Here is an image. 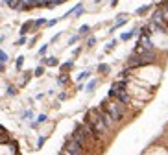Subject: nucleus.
Wrapping results in <instances>:
<instances>
[{"label": "nucleus", "mask_w": 168, "mask_h": 155, "mask_svg": "<svg viewBox=\"0 0 168 155\" xmlns=\"http://www.w3.org/2000/svg\"><path fill=\"white\" fill-rule=\"evenodd\" d=\"M100 111H104V113H107L111 118H113V122L116 124V122H120L124 118V115H126V107L122 105V103H118V102H115V100H111V98H105V100H102V103H100V107H98Z\"/></svg>", "instance_id": "1"}, {"label": "nucleus", "mask_w": 168, "mask_h": 155, "mask_svg": "<svg viewBox=\"0 0 168 155\" xmlns=\"http://www.w3.org/2000/svg\"><path fill=\"white\" fill-rule=\"evenodd\" d=\"M85 124H89V126L96 131V135H98L100 139L109 131L107 126H105V122H104V118H102L100 109H89L87 115H85Z\"/></svg>", "instance_id": "2"}, {"label": "nucleus", "mask_w": 168, "mask_h": 155, "mask_svg": "<svg viewBox=\"0 0 168 155\" xmlns=\"http://www.w3.org/2000/svg\"><path fill=\"white\" fill-rule=\"evenodd\" d=\"M157 59V52L155 50H144L142 54H131L128 59V69H140V66L152 65Z\"/></svg>", "instance_id": "3"}, {"label": "nucleus", "mask_w": 168, "mask_h": 155, "mask_svg": "<svg viewBox=\"0 0 168 155\" xmlns=\"http://www.w3.org/2000/svg\"><path fill=\"white\" fill-rule=\"evenodd\" d=\"M72 139H74L85 151H89L91 148H92V139H91V135H89V131L85 129V126L83 124H76V127H74V131H72V135H70Z\"/></svg>", "instance_id": "4"}, {"label": "nucleus", "mask_w": 168, "mask_h": 155, "mask_svg": "<svg viewBox=\"0 0 168 155\" xmlns=\"http://www.w3.org/2000/svg\"><path fill=\"white\" fill-rule=\"evenodd\" d=\"M63 150H67L70 155H87V151L72 139V137H68L67 139V142H65V146H63Z\"/></svg>", "instance_id": "5"}, {"label": "nucleus", "mask_w": 168, "mask_h": 155, "mask_svg": "<svg viewBox=\"0 0 168 155\" xmlns=\"http://www.w3.org/2000/svg\"><path fill=\"white\" fill-rule=\"evenodd\" d=\"M32 28H33V20H28V22H24V24L20 26V35L24 37V35H26V33H28Z\"/></svg>", "instance_id": "6"}, {"label": "nucleus", "mask_w": 168, "mask_h": 155, "mask_svg": "<svg viewBox=\"0 0 168 155\" xmlns=\"http://www.w3.org/2000/svg\"><path fill=\"white\" fill-rule=\"evenodd\" d=\"M41 63H43V65H46V66H57V65H59L57 57H44Z\"/></svg>", "instance_id": "7"}, {"label": "nucleus", "mask_w": 168, "mask_h": 155, "mask_svg": "<svg viewBox=\"0 0 168 155\" xmlns=\"http://www.w3.org/2000/svg\"><path fill=\"white\" fill-rule=\"evenodd\" d=\"M96 85H98V79H91V81L87 83V87H85V89H87L89 93H92L94 89H96Z\"/></svg>", "instance_id": "8"}, {"label": "nucleus", "mask_w": 168, "mask_h": 155, "mask_svg": "<svg viewBox=\"0 0 168 155\" xmlns=\"http://www.w3.org/2000/svg\"><path fill=\"white\" fill-rule=\"evenodd\" d=\"M89 32H91V26H89V24H83V26L78 30V35H87Z\"/></svg>", "instance_id": "9"}, {"label": "nucleus", "mask_w": 168, "mask_h": 155, "mask_svg": "<svg viewBox=\"0 0 168 155\" xmlns=\"http://www.w3.org/2000/svg\"><path fill=\"white\" fill-rule=\"evenodd\" d=\"M98 72H100V74H107V72H109V65H105V63L98 65Z\"/></svg>", "instance_id": "10"}, {"label": "nucleus", "mask_w": 168, "mask_h": 155, "mask_svg": "<svg viewBox=\"0 0 168 155\" xmlns=\"http://www.w3.org/2000/svg\"><path fill=\"white\" fill-rule=\"evenodd\" d=\"M72 66H74V63H72V61H68V63H63V65L59 66V69H61V70L65 72V70H70V69H72Z\"/></svg>", "instance_id": "11"}, {"label": "nucleus", "mask_w": 168, "mask_h": 155, "mask_svg": "<svg viewBox=\"0 0 168 155\" xmlns=\"http://www.w3.org/2000/svg\"><path fill=\"white\" fill-rule=\"evenodd\" d=\"M22 65H24V57H22V56H19V57H17V61H15V66L20 70V69H22Z\"/></svg>", "instance_id": "12"}, {"label": "nucleus", "mask_w": 168, "mask_h": 155, "mask_svg": "<svg viewBox=\"0 0 168 155\" xmlns=\"http://www.w3.org/2000/svg\"><path fill=\"white\" fill-rule=\"evenodd\" d=\"M89 76H91V72H89V70H85V72H81V74L76 78V79H78V81H83V79H87Z\"/></svg>", "instance_id": "13"}, {"label": "nucleus", "mask_w": 168, "mask_h": 155, "mask_svg": "<svg viewBox=\"0 0 168 155\" xmlns=\"http://www.w3.org/2000/svg\"><path fill=\"white\" fill-rule=\"evenodd\" d=\"M68 81V78H67V74H61V76H57V83L59 85H65Z\"/></svg>", "instance_id": "14"}, {"label": "nucleus", "mask_w": 168, "mask_h": 155, "mask_svg": "<svg viewBox=\"0 0 168 155\" xmlns=\"http://www.w3.org/2000/svg\"><path fill=\"white\" fill-rule=\"evenodd\" d=\"M43 24H46V20H44V19H37V20L33 22V28H41Z\"/></svg>", "instance_id": "15"}, {"label": "nucleus", "mask_w": 168, "mask_h": 155, "mask_svg": "<svg viewBox=\"0 0 168 155\" xmlns=\"http://www.w3.org/2000/svg\"><path fill=\"white\" fill-rule=\"evenodd\" d=\"M0 63H4V65L8 63V54L4 50H0Z\"/></svg>", "instance_id": "16"}, {"label": "nucleus", "mask_w": 168, "mask_h": 155, "mask_svg": "<svg viewBox=\"0 0 168 155\" xmlns=\"http://www.w3.org/2000/svg\"><path fill=\"white\" fill-rule=\"evenodd\" d=\"M150 8H152V6H142V8H139V9H137V15H144Z\"/></svg>", "instance_id": "17"}, {"label": "nucleus", "mask_w": 168, "mask_h": 155, "mask_svg": "<svg viewBox=\"0 0 168 155\" xmlns=\"http://www.w3.org/2000/svg\"><path fill=\"white\" fill-rule=\"evenodd\" d=\"M15 94H17V89H15L13 85H9V87H8V96H15Z\"/></svg>", "instance_id": "18"}, {"label": "nucleus", "mask_w": 168, "mask_h": 155, "mask_svg": "<svg viewBox=\"0 0 168 155\" xmlns=\"http://www.w3.org/2000/svg\"><path fill=\"white\" fill-rule=\"evenodd\" d=\"M78 41H80V35H72V37L68 39V44L72 46V44H74V42H78Z\"/></svg>", "instance_id": "19"}, {"label": "nucleus", "mask_w": 168, "mask_h": 155, "mask_svg": "<svg viewBox=\"0 0 168 155\" xmlns=\"http://www.w3.org/2000/svg\"><path fill=\"white\" fill-rule=\"evenodd\" d=\"M48 46H50V44H43V46L39 48V56H44V54H46V50H48Z\"/></svg>", "instance_id": "20"}, {"label": "nucleus", "mask_w": 168, "mask_h": 155, "mask_svg": "<svg viewBox=\"0 0 168 155\" xmlns=\"http://www.w3.org/2000/svg\"><path fill=\"white\" fill-rule=\"evenodd\" d=\"M94 44H96V37H89L87 39V46L91 48V46H94Z\"/></svg>", "instance_id": "21"}, {"label": "nucleus", "mask_w": 168, "mask_h": 155, "mask_svg": "<svg viewBox=\"0 0 168 155\" xmlns=\"http://www.w3.org/2000/svg\"><path fill=\"white\" fill-rule=\"evenodd\" d=\"M33 74H35V76H43V74H44V66H37Z\"/></svg>", "instance_id": "22"}, {"label": "nucleus", "mask_w": 168, "mask_h": 155, "mask_svg": "<svg viewBox=\"0 0 168 155\" xmlns=\"http://www.w3.org/2000/svg\"><path fill=\"white\" fill-rule=\"evenodd\" d=\"M46 122V115H39V118H37V126L39 124H44Z\"/></svg>", "instance_id": "23"}, {"label": "nucleus", "mask_w": 168, "mask_h": 155, "mask_svg": "<svg viewBox=\"0 0 168 155\" xmlns=\"http://www.w3.org/2000/svg\"><path fill=\"white\" fill-rule=\"evenodd\" d=\"M115 44H116V41H111V42L107 44V46H105V52H109V50H113V48H115Z\"/></svg>", "instance_id": "24"}, {"label": "nucleus", "mask_w": 168, "mask_h": 155, "mask_svg": "<svg viewBox=\"0 0 168 155\" xmlns=\"http://www.w3.org/2000/svg\"><path fill=\"white\" fill-rule=\"evenodd\" d=\"M15 44H17V46H20V44H26V37H20V39L15 42Z\"/></svg>", "instance_id": "25"}, {"label": "nucleus", "mask_w": 168, "mask_h": 155, "mask_svg": "<svg viewBox=\"0 0 168 155\" xmlns=\"http://www.w3.org/2000/svg\"><path fill=\"white\" fill-rule=\"evenodd\" d=\"M57 20H59V19H52V20H48V22H46V26H48V28H50V26H54Z\"/></svg>", "instance_id": "26"}, {"label": "nucleus", "mask_w": 168, "mask_h": 155, "mask_svg": "<svg viewBox=\"0 0 168 155\" xmlns=\"http://www.w3.org/2000/svg\"><path fill=\"white\" fill-rule=\"evenodd\" d=\"M22 118H32V111H24V113H22Z\"/></svg>", "instance_id": "27"}, {"label": "nucleus", "mask_w": 168, "mask_h": 155, "mask_svg": "<svg viewBox=\"0 0 168 155\" xmlns=\"http://www.w3.org/2000/svg\"><path fill=\"white\" fill-rule=\"evenodd\" d=\"M44 144V137H39V140H37V148H41Z\"/></svg>", "instance_id": "28"}, {"label": "nucleus", "mask_w": 168, "mask_h": 155, "mask_svg": "<svg viewBox=\"0 0 168 155\" xmlns=\"http://www.w3.org/2000/svg\"><path fill=\"white\" fill-rule=\"evenodd\" d=\"M4 70H6V65H4V63H0V72H4Z\"/></svg>", "instance_id": "29"}, {"label": "nucleus", "mask_w": 168, "mask_h": 155, "mask_svg": "<svg viewBox=\"0 0 168 155\" xmlns=\"http://www.w3.org/2000/svg\"><path fill=\"white\" fill-rule=\"evenodd\" d=\"M59 155H70V153H68L67 150H61V153H59Z\"/></svg>", "instance_id": "30"}, {"label": "nucleus", "mask_w": 168, "mask_h": 155, "mask_svg": "<svg viewBox=\"0 0 168 155\" xmlns=\"http://www.w3.org/2000/svg\"><path fill=\"white\" fill-rule=\"evenodd\" d=\"M116 4H118V0H111V6H113V8H115Z\"/></svg>", "instance_id": "31"}]
</instances>
